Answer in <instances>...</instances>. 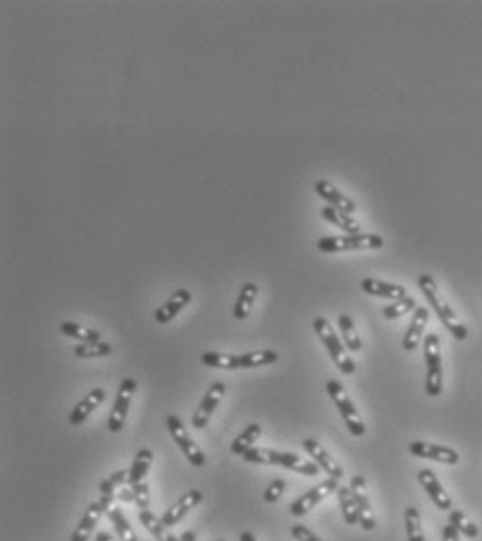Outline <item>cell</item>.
Wrapping results in <instances>:
<instances>
[{
    "label": "cell",
    "instance_id": "36",
    "mask_svg": "<svg viewBox=\"0 0 482 541\" xmlns=\"http://www.w3.org/2000/svg\"><path fill=\"white\" fill-rule=\"evenodd\" d=\"M449 523H451L453 527H455L461 535H466V537H470V540L478 537V527H476L466 514L461 513V510H451V514H449Z\"/></svg>",
    "mask_w": 482,
    "mask_h": 541
},
{
    "label": "cell",
    "instance_id": "15",
    "mask_svg": "<svg viewBox=\"0 0 482 541\" xmlns=\"http://www.w3.org/2000/svg\"><path fill=\"white\" fill-rule=\"evenodd\" d=\"M201 500H203V491H199V489H190V491H186V493L182 496L180 500H178L172 508H167V510H165V514L161 516V523H163L165 527H174V525H178L186 514L201 504Z\"/></svg>",
    "mask_w": 482,
    "mask_h": 541
},
{
    "label": "cell",
    "instance_id": "10",
    "mask_svg": "<svg viewBox=\"0 0 482 541\" xmlns=\"http://www.w3.org/2000/svg\"><path fill=\"white\" fill-rule=\"evenodd\" d=\"M111 504H113V498H109V496H100V500H98V502H90V506L86 508V513H84V516H82L80 525L73 529V533H71L69 541L90 540V533L94 531V527H96L98 518H100L105 513H109V510H111Z\"/></svg>",
    "mask_w": 482,
    "mask_h": 541
},
{
    "label": "cell",
    "instance_id": "40",
    "mask_svg": "<svg viewBox=\"0 0 482 541\" xmlns=\"http://www.w3.org/2000/svg\"><path fill=\"white\" fill-rule=\"evenodd\" d=\"M290 535H293L297 541H324V540H320V537H318L311 529H307L305 525H293Z\"/></svg>",
    "mask_w": 482,
    "mask_h": 541
},
{
    "label": "cell",
    "instance_id": "19",
    "mask_svg": "<svg viewBox=\"0 0 482 541\" xmlns=\"http://www.w3.org/2000/svg\"><path fill=\"white\" fill-rule=\"evenodd\" d=\"M190 300H192V294H190L188 289H184V287L176 289V291L169 296V300H167L163 306L157 309L154 321H157L159 325H165V323L174 321V316H178L182 309H186V306L190 304Z\"/></svg>",
    "mask_w": 482,
    "mask_h": 541
},
{
    "label": "cell",
    "instance_id": "44",
    "mask_svg": "<svg viewBox=\"0 0 482 541\" xmlns=\"http://www.w3.org/2000/svg\"><path fill=\"white\" fill-rule=\"evenodd\" d=\"M180 541H197V533L194 531H186L180 537Z\"/></svg>",
    "mask_w": 482,
    "mask_h": 541
},
{
    "label": "cell",
    "instance_id": "11",
    "mask_svg": "<svg viewBox=\"0 0 482 541\" xmlns=\"http://www.w3.org/2000/svg\"><path fill=\"white\" fill-rule=\"evenodd\" d=\"M226 392H228L226 383H221V381L213 383L211 387L207 390L205 398L201 400V404H199V408H197L194 417H192V427L205 429V427H207V425H209V421H211L213 410H215V408L219 406V402L224 400V396H226Z\"/></svg>",
    "mask_w": 482,
    "mask_h": 541
},
{
    "label": "cell",
    "instance_id": "17",
    "mask_svg": "<svg viewBox=\"0 0 482 541\" xmlns=\"http://www.w3.org/2000/svg\"><path fill=\"white\" fill-rule=\"evenodd\" d=\"M105 396H107V392H105L103 387H94L92 392H88L84 398L75 404V408L71 410V414H69V425H73V427L84 425V421H86L92 412L105 402Z\"/></svg>",
    "mask_w": 482,
    "mask_h": 541
},
{
    "label": "cell",
    "instance_id": "41",
    "mask_svg": "<svg viewBox=\"0 0 482 541\" xmlns=\"http://www.w3.org/2000/svg\"><path fill=\"white\" fill-rule=\"evenodd\" d=\"M443 541H459V531L453 527L451 523L443 529Z\"/></svg>",
    "mask_w": 482,
    "mask_h": 541
},
{
    "label": "cell",
    "instance_id": "8",
    "mask_svg": "<svg viewBox=\"0 0 482 541\" xmlns=\"http://www.w3.org/2000/svg\"><path fill=\"white\" fill-rule=\"evenodd\" d=\"M167 429H169V433H172V437H174V441L178 444V448H180L184 456L190 460V464H194V466H203L205 462H207V458L203 454V450L194 444V439L188 435V431L186 427L182 425V421L176 417V414H169L167 417Z\"/></svg>",
    "mask_w": 482,
    "mask_h": 541
},
{
    "label": "cell",
    "instance_id": "38",
    "mask_svg": "<svg viewBox=\"0 0 482 541\" xmlns=\"http://www.w3.org/2000/svg\"><path fill=\"white\" fill-rule=\"evenodd\" d=\"M132 493H134V504L140 508V510H149L151 506V491H149V485L145 483H136L132 485Z\"/></svg>",
    "mask_w": 482,
    "mask_h": 541
},
{
    "label": "cell",
    "instance_id": "23",
    "mask_svg": "<svg viewBox=\"0 0 482 541\" xmlns=\"http://www.w3.org/2000/svg\"><path fill=\"white\" fill-rule=\"evenodd\" d=\"M257 296H259V285L257 284H244L241 287V294H239V298H236V304H234V318L236 321H244L248 313H251V309L255 306V302H257Z\"/></svg>",
    "mask_w": 482,
    "mask_h": 541
},
{
    "label": "cell",
    "instance_id": "29",
    "mask_svg": "<svg viewBox=\"0 0 482 541\" xmlns=\"http://www.w3.org/2000/svg\"><path fill=\"white\" fill-rule=\"evenodd\" d=\"M338 327H340V336H342V342L347 346V350L360 352L363 348V343L360 333H357V327H355L353 318H351L349 314H338Z\"/></svg>",
    "mask_w": 482,
    "mask_h": 541
},
{
    "label": "cell",
    "instance_id": "2",
    "mask_svg": "<svg viewBox=\"0 0 482 541\" xmlns=\"http://www.w3.org/2000/svg\"><path fill=\"white\" fill-rule=\"evenodd\" d=\"M418 285H420L422 294L426 296L428 304L434 309L436 316L441 318V323L449 329V333H451L455 340L463 342V340L468 338V329H466V325L457 318V314L453 313V309L449 306V302L445 300V296L441 294V289H439V285L434 282V277H432V275H420V277H418Z\"/></svg>",
    "mask_w": 482,
    "mask_h": 541
},
{
    "label": "cell",
    "instance_id": "27",
    "mask_svg": "<svg viewBox=\"0 0 482 541\" xmlns=\"http://www.w3.org/2000/svg\"><path fill=\"white\" fill-rule=\"evenodd\" d=\"M138 520H140V525H142L157 541H180L176 540V537L167 531V527L161 523V518H157L151 510H140V513H138Z\"/></svg>",
    "mask_w": 482,
    "mask_h": 541
},
{
    "label": "cell",
    "instance_id": "21",
    "mask_svg": "<svg viewBox=\"0 0 482 541\" xmlns=\"http://www.w3.org/2000/svg\"><path fill=\"white\" fill-rule=\"evenodd\" d=\"M428 325V309L424 306H418L414 311V316H412V323L405 331V338H403V350L407 352H414L424 338V329Z\"/></svg>",
    "mask_w": 482,
    "mask_h": 541
},
{
    "label": "cell",
    "instance_id": "1",
    "mask_svg": "<svg viewBox=\"0 0 482 541\" xmlns=\"http://www.w3.org/2000/svg\"><path fill=\"white\" fill-rule=\"evenodd\" d=\"M244 462L248 464H276V466H282V468H288V471H295V473H301L305 477H315L320 475V466L309 460V458H301L299 454H293V452H280V450H271V448H251L246 454L242 456Z\"/></svg>",
    "mask_w": 482,
    "mask_h": 541
},
{
    "label": "cell",
    "instance_id": "26",
    "mask_svg": "<svg viewBox=\"0 0 482 541\" xmlns=\"http://www.w3.org/2000/svg\"><path fill=\"white\" fill-rule=\"evenodd\" d=\"M152 458H154V456H152V452L149 448H142V450L136 452L134 462H132V468H130V479H127V485H130V487L145 481V477H147V473H149V468H151Z\"/></svg>",
    "mask_w": 482,
    "mask_h": 541
},
{
    "label": "cell",
    "instance_id": "32",
    "mask_svg": "<svg viewBox=\"0 0 482 541\" xmlns=\"http://www.w3.org/2000/svg\"><path fill=\"white\" fill-rule=\"evenodd\" d=\"M109 520H111V525H113V529L117 531V535H120V541H138L136 537V533H134V529L130 527V523H127V518H125V514L121 508H111L109 513Z\"/></svg>",
    "mask_w": 482,
    "mask_h": 541
},
{
    "label": "cell",
    "instance_id": "25",
    "mask_svg": "<svg viewBox=\"0 0 482 541\" xmlns=\"http://www.w3.org/2000/svg\"><path fill=\"white\" fill-rule=\"evenodd\" d=\"M59 327L63 336L73 338L75 342H80V343L100 342V333H98L96 329L86 327V325H80V323H73V321H63Z\"/></svg>",
    "mask_w": 482,
    "mask_h": 541
},
{
    "label": "cell",
    "instance_id": "18",
    "mask_svg": "<svg viewBox=\"0 0 482 541\" xmlns=\"http://www.w3.org/2000/svg\"><path fill=\"white\" fill-rule=\"evenodd\" d=\"M315 194H318L320 198L326 200L328 206H334V208H338V210H345V213H349V215H353V213L357 210L355 202L349 198V196H345L336 186H332L330 181H326V179L315 181Z\"/></svg>",
    "mask_w": 482,
    "mask_h": 541
},
{
    "label": "cell",
    "instance_id": "22",
    "mask_svg": "<svg viewBox=\"0 0 482 541\" xmlns=\"http://www.w3.org/2000/svg\"><path fill=\"white\" fill-rule=\"evenodd\" d=\"M322 217H324V221H328L332 225H336V227H340L345 233H362V225L353 219V215H349V213H345V210H338V208H334V206H324L322 208Z\"/></svg>",
    "mask_w": 482,
    "mask_h": 541
},
{
    "label": "cell",
    "instance_id": "12",
    "mask_svg": "<svg viewBox=\"0 0 482 541\" xmlns=\"http://www.w3.org/2000/svg\"><path fill=\"white\" fill-rule=\"evenodd\" d=\"M303 450L309 454V458L326 473V475H330L332 479H342V466L332 458L326 450H324V446L318 441V439H313V437H307V439H303Z\"/></svg>",
    "mask_w": 482,
    "mask_h": 541
},
{
    "label": "cell",
    "instance_id": "7",
    "mask_svg": "<svg viewBox=\"0 0 482 541\" xmlns=\"http://www.w3.org/2000/svg\"><path fill=\"white\" fill-rule=\"evenodd\" d=\"M138 390V383L136 379L127 377L120 383V392H117V398H115V404H113V410L109 414V421H107V429L111 433H120L125 421H127V410H130V404H132V398Z\"/></svg>",
    "mask_w": 482,
    "mask_h": 541
},
{
    "label": "cell",
    "instance_id": "35",
    "mask_svg": "<svg viewBox=\"0 0 482 541\" xmlns=\"http://www.w3.org/2000/svg\"><path fill=\"white\" fill-rule=\"evenodd\" d=\"M127 479H130V471H115L113 475H109L100 487H98V491H100V496H109V498H115V493L121 489V485L127 483Z\"/></svg>",
    "mask_w": 482,
    "mask_h": 541
},
{
    "label": "cell",
    "instance_id": "43",
    "mask_svg": "<svg viewBox=\"0 0 482 541\" xmlns=\"http://www.w3.org/2000/svg\"><path fill=\"white\" fill-rule=\"evenodd\" d=\"M96 541H115V540H113V535H111V533H107V531H100V533L96 535Z\"/></svg>",
    "mask_w": 482,
    "mask_h": 541
},
{
    "label": "cell",
    "instance_id": "33",
    "mask_svg": "<svg viewBox=\"0 0 482 541\" xmlns=\"http://www.w3.org/2000/svg\"><path fill=\"white\" fill-rule=\"evenodd\" d=\"M113 352L111 343L107 342H94V343H78L73 348V354L78 358H103L109 356Z\"/></svg>",
    "mask_w": 482,
    "mask_h": 541
},
{
    "label": "cell",
    "instance_id": "3",
    "mask_svg": "<svg viewBox=\"0 0 482 541\" xmlns=\"http://www.w3.org/2000/svg\"><path fill=\"white\" fill-rule=\"evenodd\" d=\"M384 246L382 235L378 233H345V235H328L318 240V250L334 255V252H353V250H380Z\"/></svg>",
    "mask_w": 482,
    "mask_h": 541
},
{
    "label": "cell",
    "instance_id": "5",
    "mask_svg": "<svg viewBox=\"0 0 482 541\" xmlns=\"http://www.w3.org/2000/svg\"><path fill=\"white\" fill-rule=\"evenodd\" d=\"M424 358H426V394L430 398H436L443 392V358L436 333H428L424 338Z\"/></svg>",
    "mask_w": 482,
    "mask_h": 541
},
{
    "label": "cell",
    "instance_id": "20",
    "mask_svg": "<svg viewBox=\"0 0 482 541\" xmlns=\"http://www.w3.org/2000/svg\"><path fill=\"white\" fill-rule=\"evenodd\" d=\"M362 289L370 296H376V298H387V300H403L407 298V289L403 285L389 284V282H382V279H374V277H365L362 282Z\"/></svg>",
    "mask_w": 482,
    "mask_h": 541
},
{
    "label": "cell",
    "instance_id": "9",
    "mask_svg": "<svg viewBox=\"0 0 482 541\" xmlns=\"http://www.w3.org/2000/svg\"><path fill=\"white\" fill-rule=\"evenodd\" d=\"M338 479H332V477H328L324 483H320V485H315V487H311L309 491H305L303 493L301 498H297L293 504H290V514L295 516V518H301V516H305V514L309 513L311 508H315L328 493H332V491H338Z\"/></svg>",
    "mask_w": 482,
    "mask_h": 541
},
{
    "label": "cell",
    "instance_id": "39",
    "mask_svg": "<svg viewBox=\"0 0 482 541\" xmlns=\"http://www.w3.org/2000/svg\"><path fill=\"white\" fill-rule=\"evenodd\" d=\"M284 489H286V481H284V479H273V481L268 485L266 493H263V500H266L268 504H273V502H278V500L282 498Z\"/></svg>",
    "mask_w": 482,
    "mask_h": 541
},
{
    "label": "cell",
    "instance_id": "46",
    "mask_svg": "<svg viewBox=\"0 0 482 541\" xmlns=\"http://www.w3.org/2000/svg\"><path fill=\"white\" fill-rule=\"evenodd\" d=\"M219 541H224V540H219Z\"/></svg>",
    "mask_w": 482,
    "mask_h": 541
},
{
    "label": "cell",
    "instance_id": "45",
    "mask_svg": "<svg viewBox=\"0 0 482 541\" xmlns=\"http://www.w3.org/2000/svg\"><path fill=\"white\" fill-rule=\"evenodd\" d=\"M241 541H257V540H255V535H253V533L244 531V533H241Z\"/></svg>",
    "mask_w": 482,
    "mask_h": 541
},
{
    "label": "cell",
    "instance_id": "13",
    "mask_svg": "<svg viewBox=\"0 0 482 541\" xmlns=\"http://www.w3.org/2000/svg\"><path fill=\"white\" fill-rule=\"evenodd\" d=\"M409 452L416 458H426V460H434L441 464H457L459 454L457 450H453L449 446H439V444H430V441H412L409 444Z\"/></svg>",
    "mask_w": 482,
    "mask_h": 541
},
{
    "label": "cell",
    "instance_id": "31",
    "mask_svg": "<svg viewBox=\"0 0 482 541\" xmlns=\"http://www.w3.org/2000/svg\"><path fill=\"white\" fill-rule=\"evenodd\" d=\"M278 352L276 350H255V352H246L241 354V369H259V367H268L278 360Z\"/></svg>",
    "mask_w": 482,
    "mask_h": 541
},
{
    "label": "cell",
    "instance_id": "4",
    "mask_svg": "<svg viewBox=\"0 0 482 541\" xmlns=\"http://www.w3.org/2000/svg\"><path fill=\"white\" fill-rule=\"evenodd\" d=\"M313 329H315L320 342L324 343V348L328 350V354H330L332 363L336 365V369L340 370L342 375H353V373H355V363H353V358H349V354H347V350H345L347 346L338 340V336H336V331L332 329L328 318L318 316V318L313 321Z\"/></svg>",
    "mask_w": 482,
    "mask_h": 541
},
{
    "label": "cell",
    "instance_id": "6",
    "mask_svg": "<svg viewBox=\"0 0 482 541\" xmlns=\"http://www.w3.org/2000/svg\"><path fill=\"white\" fill-rule=\"evenodd\" d=\"M326 392H328L332 402L336 404V408H338V412H340L345 425L349 429V433H351L353 437H362L363 433H365V423H363L360 410L355 408L353 400L349 398V394L345 392V387H342L338 381L330 379V381L326 383Z\"/></svg>",
    "mask_w": 482,
    "mask_h": 541
},
{
    "label": "cell",
    "instance_id": "16",
    "mask_svg": "<svg viewBox=\"0 0 482 541\" xmlns=\"http://www.w3.org/2000/svg\"><path fill=\"white\" fill-rule=\"evenodd\" d=\"M418 481H420V485L424 487V491L428 493V498L434 502L436 508H441V510H451L453 502L451 498H449V493L443 489L441 481L436 479V475H434L430 468H422V471L418 473Z\"/></svg>",
    "mask_w": 482,
    "mask_h": 541
},
{
    "label": "cell",
    "instance_id": "42",
    "mask_svg": "<svg viewBox=\"0 0 482 541\" xmlns=\"http://www.w3.org/2000/svg\"><path fill=\"white\" fill-rule=\"evenodd\" d=\"M117 500L120 502H134V493H132V487H123L117 493Z\"/></svg>",
    "mask_w": 482,
    "mask_h": 541
},
{
    "label": "cell",
    "instance_id": "14",
    "mask_svg": "<svg viewBox=\"0 0 482 541\" xmlns=\"http://www.w3.org/2000/svg\"><path fill=\"white\" fill-rule=\"evenodd\" d=\"M349 487L353 489L355 500H357V510H360V525H362V529H365V531H374V529H376V518H374V513H372V504H370V498H367V487H365L363 475H353Z\"/></svg>",
    "mask_w": 482,
    "mask_h": 541
},
{
    "label": "cell",
    "instance_id": "24",
    "mask_svg": "<svg viewBox=\"0 0 482 541\" xmlns=\"http://www.w3.org/2000/svg\"><path fill=\"white\" fill-rule=\"evenodd\" d=\"M338 496V504H340V510H342V518L347 525H360V510H357V500H355V493L351 487H338L336 491Z\"/></svg>",
    "mask_w": 482,
    "mask_h": 541
},
{
    "label": "cell",
    "instance_id": "37",
    "mask_svg": "<svg viewBox=\"0 0 482 541\" xmlns=\"http://www.w3.org/2000/svg\"><path fill=\"white\" fill-rule=\"evenodd\" d=\"M416 309H418L416 300H414L412 296H407V298H403V300H397V302L389 304V306L382 311V314H384V318L392 321V318H399V316L412 313V311H416Z\"/></svg>",
    "mask_w": 482,
    "mask_h": 541
},
{
    "label": "cell",
    "instance_id": "34",
    "mask_svg": "<svg viewBox=\"0 0 482 541\" xmlns=\"http://www.w3.org/2000/svg\"><path fill=\"white\" fill-rule=\"evenodd\" d=\"M405 531H407V541H426L424 540L420 513H418V508H414V506H409V508L405 510Z\"/></svg>",
    "mask_w": 482,
    "mask_h": 541
},
{
    "label": "cell",
    "instance_id": "28",
    "mask_svg": "<svg viewBox=\"0 0 482 541\" xmlns=\"http://www.w3.org/2000/svg\"><path fill=\"white\" fill-rule=\"evenodd\" d=\"M201 363L205 367L224 370H239L241 369V354H221V352H205L201 356Z\"/></svg>",
    "mask_w": 482,
    "mask_h": 541
},
{
    "label": "cell",
    "instance_id": "30",
    "mask_svg": "<svg viewBox=\"0 0 482 541\" xmlns=\"http://www.w3.org/2000/svg\"><path fill=\"white\" fill-rule=\"evenodd\" d=\"M259 435H261V425L259 423H251L248 427L242 431L241 435L232 441V454L236 456H244L251 448H255V441L259 439Z\"/></svg>",
    "mask_w": 482,
    "mask_h": 541
}]
</instances>
